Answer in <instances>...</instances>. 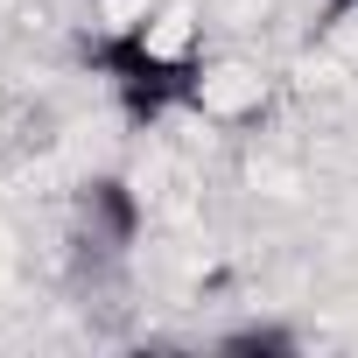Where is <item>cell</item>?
<instances>
[{
	"instance_id": "7a4b0ae2",
	"label": "cell",
	"mask_w": 358,
	"mask_h": 358,
	"mask_svg": "<svg viewBox=\"0 0 358 358\" xmlns=\"http://www.w3.org/2000/svg\"><path fill=\"white\" fill-rule=\"evenodd\" d=\"M78 218H85V232L106 253H127L134 232H141V197H134V183H120V176H92L78 190Z\"/></svg>"
},
{
	"instance_id": "6da1fadb",
	"label": "cell",
	"mask_w": 358,
	"mask_h": 358,
	"mask_svg": "<svg viewBox=\"0 0 358 358\" xmlns=\"http://www.w3.org/2000/svg\"><path fill=\"white\" fill-rule=\"evenodd\" d=\"M85 64L92 78L113 92V106L134 120V127H155L183 106H204V64L190 50L162 43L155 22H127V29H106L85 43Z\"/></svg>"
},
{
	"instance_id": "277c9868",
	"label": "cell",
	"mask_w": 358,
	"mask_h": 358,
	"mask_svg": "<svg viewBox=\"0 0 358 358\" xmlns=\"http://www.w3.org/2000/svg\"><path fill=\"white\" fill-rule=\"evenodd\" d=\"M337 8H358V0H337Z\"/></svg>"
},
{
	"instance_id": "3957f363",
	"label": "cell",
	"mask_w": 358,
	"mask_h": 358,
	"mask_svg": "<svg viewBox=\"0 0 358 358\" xmlns=\"http://www.w3.org/2000/svg\"><path fill=\"white\" fill-rule=\"evenodd\" d=\"M288 344H295L288 330H232L225 337V351H288Z\"/></svg>"
}]
</instances>
